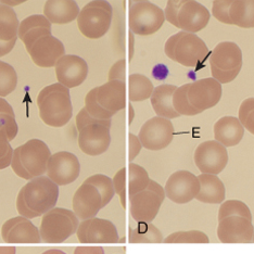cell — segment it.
<instances>
[{
  "label": "cell",
  "mask_w": 254,
  "mask_h": 254,
  "mask_svg": "<svg viewBox=\"0 0 254 254\" xmlns=\"http://www.w3.org/2000/svg\"><path fill=\"white\" fill-rule=\"evenodd\" d=\"M59 199V186L48 176H38L28 181L16 197V210L28 219L43 216L56 207Z\"/></svg>",
  "instance_id": "cell-1"
},
{
  "label": "cell",
  "mask_w": 254,
  "mask_h": 254,
  "mask_svg": "<svg viewBox=\"0 0 254 254\" xmlns=\"http://www.w3.org/2000/svg\"><path fill=\"white\" fill-rule=\"evenodd\" d=\"M39 118L51 127L66 125L73 115L70 89L60 83L46 86L37 97Z\"/></svg>",
  "instance_id": "cell-2"
},
{
  "label": "cell",
  "mask_w": 254,
  "mask_h": 254,
  "mask_svg": "<svg viewBox=\"0 0 254 254\" xmlns=\"http://www.w3.org/2000/svg\"><path fill=\"white\" fill-rule=\"evenodd\" d=\"M79 219L73 211L54 207L43 215L39 233L46 244H61L77 232Z\"/></svg>",
  "instance_id": "cell-3"
},
{
  "label": "cell",
  "mask_w": 254,
  "mask_h": 254,
  "mask_svg": "<svg viewBox=\"0 0 254 254\" xmlns=\"http://www.w3.org/2000/svg\"><path fill=\"white\" fill-rule=\"evenodd\" d=\"M113 8L107 0H92L80 10L77 16L79 32L89 39H99L112 24Z\"/></svg>",
  "instance_id": "cell-4"
},
{
  "label": "cell",
  "mask_w": 254,
  "mask_h": 254,
  "mask_svg": "<svg viewBox=\"0 0 254 254\" xmlns=\"http://www.w3.org/2000/svg\"><path fill=\"white\" fill-rule=\"evenodd\" d=\"M212 77L228 84L238 76L242 67V51L236 43L223 42L215 46L210 56Z\"/></svg>",
  "instance_id": "cell-5"
},
{
  "label": "cell",
  "mask_w": 254,
  "mask_h": 254,
  "mask_svg": "<svg viewBox=\"0 0 254 254\" xmlns=\"http://www.w3.org/2000/svg\"><path fill=\"white\" fill-rule=\"evenodd\" d=\"M165 22L164 11L148 0L130 2L128 9V25L130 31L139 36H149L157 33Z\"/></svg>",
  "instance_id": "cell-6"
},
{
  "label": "cell",
  "mask_w": 254,
  "mask_h": 254,
  "mask_svg": "<svg viewBox=\"0 0 254 254\" xmlns=\"http://www.w3.org/2000/svg\"><path fill=\"white\" fill-rule=\"evenodd\" d=\"M194 164L202 174L218 175L228 164L227 148L216 140H206L195 148Z\"/></svg>",
  "instance_id": "cell-7"
},
{
  "label": "cell",
  "mask_w": 254,
  "mask_h": 254,
  "mask_svg": "<svg viewBox=\"0 0 254 254\" xmlns=\"http://www.w3.org/2000/svg\"><path fill=\"white\" fill-rule=\"evenodd\" d=\"M174 131L171 120L154 117L141 126L138 138L143 148L151 151H159L171 145L174 138Z\"/></svg>",
  "instance_id": "cell-8"
},
{
  "label": "cell",
  "mask_w": 254,
  "mask_h": 254,
  "mask_svg": "<svg viewBox=\"0 0 254 254\" xmlns=\"http://www.w3.org/2000/svg\"><path fill=\"white\" fill-rule=\"evenodd\" d=\"M165 194L176 204H186L197 197L200 191L198 176L189 171H177L169 177L165 184Z\"/></svg>",
  "instance_id": "cell-9"
},
{
  "label": "cell",
  "mask_w": 254,
  "mask_h": 254,
  "mask_svg": "<svg viewBox=\"0 0 254 254\" xmlns=\"http://www.w3.org/2000/svg\"><path fill=\"white\" fill-rule=\"evenodd\" d=\"M210 55L205 43L197 34L182 31L174 50V60L186 67H198Z\"/></svg>",
  "instance_id": "cell-10"
},
{
  "label": "cell",
  "mask_w": 254,
  "mask_h": 254,
  "mask_svg": "<svg viewBox=\"0 0 254 254\" xmlns=\"http://www.w3.org/2000/svg\"><path fill=\"white\" fill-rule=\"evenodd\" d=\"M18 148L20 162L30 180L43 176L47 172V164L51 152L43 140L31 139Z\"/></svg>",
  "instance_id": "cell-11"
},
{
  "label": "cell",
  "mask_w": 254,
  "mask_h": 254,
  "mask_svg": "<svg viewBox=\"0 0 254 254\" xmlns=\"http://www.w3.org/2000/svg\"><path fill=\"white\" fill-rule=\"evenodd\" d=\"M76 233L80 244H117L120 240L115 225L99 217L82 221Z\"/></svg>",
  "instance_id": "cell-12"
},
{
  "label": "cell",
  "mask_w": 254,
  "mask_h": 254,
  "mask_svg": "<svg viewBox=\"0 0 254 254\" xmlns=\"http://www.w3.org/2000/svg\"><path fill=\"white\" fill-rule=\"evenodd\" d=\"M46 173L58 186H66L74 183L79 176V160L76 155L68 151H60L51 154Z\"/></svg>",
  "instance_id": "cell-13"
},
{
  "label": "cell",
  "mask_w": 254,
  "mask_h": 254,
  "mask_svg": "<svg viewBox=\"0 0 254 254\" xmlns=\"http://www.w3.org/2000/svg\"><path fill=\"white\" fill-rule=\"evenodd\" d=\"M222 84L215 78L206 77L190 83L188 99L195 109L204 112L214 108L222 99Z\"/></svg>",
  "instance_id": "cell-14"
},
{
  "label": "cell",
  "mask_w": 254,
  "mask_h": 254,
  "mask_svg": "<svg viewBox=\"0 0 254 254\" xmlns=\"http://www.w3.org/2000/svg\"><path fill=\"white\" fill-rule=\"evenodd\" d=\"M58 83L71 89L82 85L88 76V64L83 58L75 55H64L56 64Z\"/></svg>",
  "instance_id": "cell-15"
},
{
  "label": "cell",
  "mask_w": 254,
  "mask_h": 254,
  "mask_svg": "<svg viewBox=\"0 0 254 254\" xmlns=\"http://www.w3.org/2000/svg\"><path fill=\"white\" fill-rule=\"evenodd\" d=\"M1 237L5 244H39L42 242L39 229L31 219L16 216L4 222L1 227Z\"/></svg>",
  "instance_id": "cell-16"
},
{
  "label": "cell",
  "mask_w": 254,
  "mask_h": 254,
  "mask_svg": "<svg viewBox=\"0 0 254 254\" xmlns=\"http://www.w3.org/2000/svg\"><path fill=\"white\" fill-rule=\"evenodd\" d=\"M254 226L252 221L242 216L225 217L218 222L217 237L223 244H250Z\"/></svg>",
  "instance_id": "cell-17"
},
{
  "label": "cell",
  "mask_w": 254,
  "mask_h": 254,
  "mask_svg": "<svg viewBox=\"0 0 254 254\" xmlns=\"http://www.w3.org/2000/svg\"><path fill=\"white\" fill-rule=\"evenodd\" d=\"M111 143L110 127L101 124L85 126L78 134V147L85 154L97 157L105 153Z\"/></svg>",
  "instance_id": "cell-18"
},
{
  "label": "cell",
  "mask_w": 254,
  "mask_h": 254,
  "mask_svg": "<svg viewBox=\"0 0 254 254\" xmlns=\"http://www.w3.org/2000/svg\"><path fill=\"white\" fill-rule=\"evenodd\" d=\"M73 212L78 219H89L102 209V197L94 185L84 182L73 195Z\"/></svg>",
  "instance_id": "cell-19"
},
{
  "label": "cell",
  "mask_w": 254,
  "mask_h": 254,
  "mask_svg": "<svg viewBox=\"0 0 254 254\" xmlns=\"http://www.w3.org/2000/svg\"><path fill=\"white\" fill-rule=\"evenodd\" d=\"M32 61L39 67L49 68L56 66L58 60L65 55L64 45L53 35L39 38L28 51Z\"/></svg>",
  "instance_id": "cell-20"
},
{
  "label": "cell",
  "mask_w": 254,
  "mask_h": 254,
  "mask_svg": "<svg viewBox=\"0 0 254 254\" xmlns=\"http://www.w3.org/2000/svg\"><path fill=\"white\" fill-rule=\"evenodd\" d=\"M129 202L130 215L137 223H152L164 200L147 188L130 197Z\"/></svg>",
  "instance_id": "cell-21"
},
{
  "label": "cell",
  "mask_w": 254,
  "mask_h": 254,
  "mask_svg": "<svg viewBox=\"0 0 254 254\" xmlns=\"http://www.w3.org/2000/svg\"><path fill=\"white\" fill-rule=\"evenodd\" d=\"M211 13L203 4L195 0H185L178 13L180 28L184 32L195 34L209 24Z\"/></svg>",
  "instance_id": "cell-22"
},
{
  "label": "cell",
  "mask_w": 254,
  "mask_h": 254,
  "mask_svg": "<svg viewBox=\"0 0 254 254\" xmlns=\"http://www.w3.org/2000/svg\"><path fill=\"white\" fill-rule=\"evenodd\" d=\"M127 99V85L121 80H108L97 87V100L110 112L117 113L125 109Z\"/></svg>",
  "instance_id": "cell-23"
},
{
  "label": "cell",
  "mask_w": 254,
  "mask_h": 254,
  "mask_svg": "<svg viewBox=\"0 0 254 254\" xmlns=\"http://www.w3.org/2000/svg\"><path fill=\"white\" fill-rule=\"evenodd\" d=\"M245 127L240 123L238 118L226 115L217 120L213 131L215 140L226 148L239 145L245 136Z\"/></svg>",
  "instance_id": "cell-24"
},
{
  "label": "cell",
  "mask_w": 254,
  "mask_h": 254,
  "mask_svg": "<svg viewBox=\"0 0 254 254\" xmlns=\"http://www.w3.org/2000/svg\"><path fill=\"white\" fill-rule=\"evenodd\" d=\"M79 12L80 9L74 0H48L44 5V15L51 24H67L77 20Z\"/></svg>",
  "instance_id": "cell-25"
},
{
  "label": "cell",
  "mask_w": 254,
  "mask_h": 254,
  "mask_svg": "<svg viewBox=\"0 0 254 254\" xmlns=\"http://www.w3.org/2000/svg\"><path fill=\"white\" fill-rule=\"evenodd\" d=\"M200 182V191L197 199L206 204H221L226 197V188L221 178L217 175L201 174L198 175Z\"/></svg>",
  "instance_id": "cell-26"
},
{
  "label": "cell",
  "mask_w": 254,
  "mask_h": 254,
  "mask_svg": "<svg viewBox=\"0 0 254 254\" xmlns=\"http://www.w3.org/2000/svg\"><path fill=\"white\" fill-rule=\"evenodd\" d=\"M177 87L175 85L163 84L154 87L150 100L157 117L173 120L180 118L181 115L176 112L173 107V95Z\"/></svg>",
  "instance_id": "cell-27"
},
{
  "label": "cell",
  "mask_w": 254,
  "mask_h": 254,
  "mask_svg": "<svg viewBox=\"0 0 254 254\" xmlns=\"http://www.w3.org/2000/svg\"><path fill=\"white\" fill-rule=\"evenodd\" d=\"M232 24L241 28L254 27V0H233L229 9Z\"/></svg>",
  "instance_id": "cell-28"
},
{
  "label": "cell",
  "mask_w": 254,
  "mask_h": 254,
  "mask_svg": "<svg viewBox=\"0 0 254 254\" xmlns=\"http://www.w3.org/2000/svg\"><path fill=\"white\" fill-rule=\"evenodd\" d=\"M154 86L151 80L142 74H131L127 78V90L131 102H140L151 97Z\"/></svg>",
  "instance_id": "cell-29"
},
{
  "label": "cell",
  "mask_w": 254,
  "mask_h": 254,
  "mask_svg": "<svg viewBox=\"0 0 254 254\" xmlns=\"http://www.w3.org/2000/svg\"><path fill=\"white\" fill-rule=\"evenodd\" d=\"M20 22L13 8L0 3V40L10 42L18 38Z\"/></svg>",
  "instance_id": "cell-30"
},
{
  "label": "cell",
  "mask_w": 254,
  "mask_h": 254,
  "mask_svg": "<svg viewBox=\"0 0 254 254\" xmlns=\"http://www.w3.org/2000/svg\"><path fill=\"white\" fill-rule=\"evenodd\" d=\"M163 240L162 233L152 223H138L129 230L130 244H161Z\"/></svg>",
  "instance_id": "cell-31"
},
{
  "label": "cell",
  "mask_w": 254,
  "mask_h": 254,
  "mask_svg": "<svg viewBox=\"0 0 254 254\" xmlns=\"http://www.w3.org/2000/svg\"><path fill=\"white\" fill-rule=\"evenodd\" d=\"M150 176L145 167L130 162L127 166V195H132L147 189Z\"/></svg>",
  "instance_id": "cell-32"
},
{
  "label": "cell",
  "mask_w": 254,
  "mask_h": 254,
  "mask_svg": "<svg viewBox=\"0 0 254 254\" xmlns=\"http://www.w3.org/2000/svg\"><path fill=\"white\" fill-rule=\"evenodd\" d=\"M0 130L4 131L9 141H12L19 132L15 114L10 103L0 97Z\"/></svg>",
  "instance_id": "cell-33"
},
{
  "label": "cell",
  "mask_w": 254,
  "mask_h": 254,
  "mask_svg": "<svg viewBox=\"0 0 254 254\" xmlns=\"http://www.w3.org/2000/svg\"><path fill=\"white\" fill-rule=\"evenodd\" d=\"M190 83L185 84L177 87L174 95H173V107L176 110V112L180 115L185 117H194L202 113L198 109H195L188 99V89Z\"/></svg>",
  "instance_id": "cell-34"
},
{
  "label": "cell",
  "mask_w": 254,
  "mask_h": 254,
  "mask_svg": "<svg viewBox=\"0 0 254 254\" xmlns=\"http://www.w3.org/2000/svg\"><path fill=\"white\" fill-rule=\"evenodd\" d=\"M229 216H242L252 221V213L249 206L245 202L236 199L224 201L223 203H221V206H219L217 215L218 222L222 221L223 218Z\"/></svg>",
  "instance_id": "cell-35"
},
{
  "label": "cell",
  "mask_w": 254,
  "mask_h": 254,
  "mask_svg": "<svg viewBox=\"0 0 254 254\" xmlns=\"http://www.w3.org/2000/svg\"><path fill=\"white\" fill-rule=\"evenodd\" d=\"M18 86V74L12 65L0 60V97H7Z\"/></svg>",
  "instance_id": "cell-36"
},
{
  "label": "cell",
  "mask_w": 254,
  "mask_h": 254,
  "mask_svg": "<svg viewBox=\"0 0 254 254\" xmlns=\"http://www.w3.org/2000/svg\"><path fill=\"white\" fill-rule=\"evenodd\" d=\"M84 182L94 185V186L98 189V191L100 192L102 197V206H107L111 200L113 199L115 194V190L113 186L112 178H110L107 175L103 174H95L92 176H89L87 180Z\"/></svg>",
  "instance_id": "cell-37"
},
{
  "label": "cell",
  "mask_w": 254,
  "mask_h": 254,
  "mask_svg": "<svg viewBox=\"0 0 254 254\" xmlns=\"http://www.w3.org/2000/svg\"><path fill=\"white\" fill-rule=\"evenodd\" d=\"M165 244H209L210 239L206 234L201 230H187L176 232L164 238Z\"/></svg>",
  "instance_id": "cell-38"
},
{
  "label": "cell",
  "mask_w": 254,
  "mask_h": 254,
  "mask_svg": "<svg viewBox=\"0 0 254 254\" xmlns=\"http://www.w3.org/2000/svg\"><path fill=\"white\" fill-rule=\"evenodd\" d=\"M84 108L92 118L98 120H111L113 115H115V113L108 111V110L99 105V102L97 100V87L89 90L88 94L86 95Z\"/></svg>",
  "instance_id": "cell-39"
},
{
  "label": "cell",
  "mask_w": 254,
  "mask_h": 254,
  "mask_svg": "<svg viewBox=\"0 0 254 254\" xmlns=\"http://www.w3.org/2000/svg\"><path fill=\"white\" fill-rule=\"evenodd\" d=\"M36 27H46L51 30V23L43 14H34L27 16L26 19H24L20 23L18 37L21 39L28 31H31L33 28Z\"/></svg>",
  "instance_id": "cell-40"
},
{
  "label": "cell",
  "mask_w": 254,
  "mask_h": 254,
  "mask_svg": "<svg viewBox=\"0 0 254 254\" xmlns=\"http://www.w3.org/2000/svg\"><path fill=\"white\" fill-rule=\"evenodd\" d=\"M112 182L115 193L119 195L121 204H122L124 209H126V199L127 193H128L127 192V167H123V169L118 171L117 174L112 178Z\"/></svg>",
  "instance_id": "cell-41"
},
{
  "label": "cell",
  "mask_w": 254,
  "mask_h": 254,
  "mask_svg": "<svg viewBox=\"0 0 254 254\" xmlns=\"http://www.w3.org/2000/svg\"><path fill=\"white\" fill-rule=\"evenodd\" d=\"M233 0H215L212 5V15L221 23L227 25H233L229 18V9Z\"/></svg>",
  "instance_id": "cell-42"
},
{
  "label": "cell",
  "mask_w": 254,
  "mask_h": 254,
  "mask_svg": "<svg viewBox=\"0 0 254 254\" xmlns=\"http://www.w3.org/2000/svg\"><path fill=\"white\" fill-rule=\"evenodd\" d=\"M13 151L8 139V136L4 131L0 130V170L7 169L11 165L12 161Z\"/></svg>",
  "instance_id": "cell-43"
},
{
  "label": "cell",
  "mask_w": 254,
  "mask_h": 254,
  "mask_svg": "<svg viewBox=\"0 0 254 254\" xmlns=\"http://www.w3.org/2000/svg\"><path fill=\"white\" fill-rule=\"evenodd\" d=\"M90 124H101L111 128V120H98V119L92 118L91 115L86 111V109L83 108L76 115L77 130L78 131L82 130L85 126L90 125Z\"/></svg>",
  "instance_id": "cell-44"
},
{
  "label": "cell",
  "mask_w": 254,
  "mask_h": 254,
  "mask_svg": "<svg viewBox=\"0 0 254 254\" xmlns=\"http://www.w3.org/2000/svg\"><path fill=\"white\" fill-rule=\"evenodd\" d=\"M185 0H169L166 3V7L164 10L165 20L170 22L172 25L180 28V23H178V13L182 5L184 4Z\"/></svg>",
  "instance_id": "cell-45"
},
{
  "label": "cell",
  "mask_w": 254,
  "mask_h": 254,
  "mask_svg": "<svg viewBox=\"0 0 254 254\" xmlns=\"http://www.w3.org/2000/svg\"><path fill=\"white\" fill-rule=\"evenodd\" d=\"M51 35V30L49 28H46V27H36V28H33V30L28 31L24 36L21 38V40L24 44L25 48L28 51L31 50L32 46L35 44L39 38H42L44 36H48Z\"/></svg>",
  "instance_id": "cell-46"
},
{
  "label": "cell",
  "mask_w": 254,
  "mask_h": 254,
  "mask_svg": "<svg viewBox=\"0 0 254 254\" xmlns=\"http://www.w3.org/2000/svg\"><path fill=\"white\" fill-rule=\"evenodd\" d=\"M127 62L125 59H121L115 62L109 71L108 79L109 80H121V82L126 83V72H127Z\"/></svg>",
  "instance_id": "cell-47"
},
{
  "label": "cell",
  "mask_w": 254,
  "mask_h": 254,
  "mask_svg": "<svg viewBox=\"0 0 254 254\" xmlns=\"http://www.w3.org/2000/svg\"><path fill=\"white\" fill-rule=\"evenodd\" d=\"M142 145L139 140L138 136L134 135V134H129L128 135V160L129 162H132L136 158L137 155L140 153L141 151Z\"/></svg>",
  "instance_id": "cell-48"
},
{
  "label": "cell",
  "mask_w": 254,
  "mask_h": 254,
  "mask_svg": "<svg viewBox=\"0 0 254 254\" xmlns=\"http://www.w3.org/2000/svg\"><path fill=\"white\" fill-rule=\"evenodd\" d=\"M254 110V98H247L246 100L241 102L240 108H239V112H238V120L240 121V123L242 124L245 122L246 118Z\"/></svg>",
  "instance_id": "cell-49"
},
{
  "label": "cell",
  "mask_w": 254,
  "mask_h": 254,
  "mask_svg": "<svg viewBox=\"0 0 254 254\" xmlns=\"http://www.w3.org/2000/svg\"><path fill=\"white\" fill-rule=\"evenodd\" d=\"M181 35H182V31L175 34V35L171 36L169 39L166 40L165 46H164V51H165V55L169 57L171 60H174V50H175L176 44L178 42V39H180Z\"/></svg>",
  "instance_id": "cell-50"
},
{
  "label": "cell",
  "mask_w": 254,
  "mask_h": 254,
  "mask_svg": "<svg viewBox=\"0 0 254 254\" xmlns=\"http://www.w3.org/2000/svg\"><path fill=\"white\" fill-rule=\"evenodd\" d=\"M74 254H105L102 247H77Z\"/></svg>",
  "instance_id": "cell-51"
},
{
  "label": "cell",
  "mask_w": 254,
  "mask_h": 254,
  "mask_svg": "<svg viewBox=\"0 0 254 254\" xmlns=\"http://www.w3.org/2000/svg\"><path fill=\"white\" fill-rule=\"evenodd\" d=\"M15 43H16V38L10 40V42H2V40H0V58L10 54L14 48Z\"/></svg>",
  "instance_id": "cell-52"
},
{
  "label": "cell",
  "mask_w": 254,
  "mask_h": 254,
  "mask_svg": "<svg viewBox=\"0 0 254 254\" xmlns=\"http://www.w3.org/2000/svg\"><path fill=\"white\" fill-rule=\"evenodd\" d=\"M147 188L150 189V190H152V191H154L158 195H160V197L162 198L163 200H165V198H166L165 189H164L162 186H161V185H160L158 182L150 180V183H149Z\"/></svg>",
  "instance_id": "cell-53"
},
{
  "label": "cell",
  "mask_w": 254,
  "mask_h": 254,
  "mask_svg": "<svg viewBox=\"0 0 254 254\" xmlns=\"http://www.w3.org/2000/svg\"><path fill=\"white\" fill-rule=\"evenodd\" d=\"M242 125H244L245 129H247L250 132V134H252L254 136V110L251 113H249V115L246 118L245 122L242 123Z\"/></svg>",
  "instance_id": "cell-54"
},
{
  "label": "cell",
  "mask_w": 254,
  "mask_h": 254,
  "mask_svg": "<svg viewBox=\"0 0 254 254\" xmlns=\"http://www.w3.org/2000/svg\"><path fill=\"white\" fill-rule=\"evenodd\" d=\"M24 2H25L24 0H1V1H0V3L8 5V7H10V8H14V7H16V5L22 4Z\"/></svg>",
  "instance_id": "cell-55"
},
{
  "label": "cell",
  "mask_w": 254,
  "mask_h": 254,
  "mask_svg": "<svg viewBox=\"0 0 254 254\" xmlns=\"http://www.w3.org/2000/svg\"><path fill=\"white\" fill-rule=\"evenodd\" d=\"M14 247H0V254H15Z\"/></svg>",
  "instance_id": "cell-56"
},
{
  "label": "cell",
  "mask_w": 254,
  "mask_h": 254,
  "mask_svg": "<svg viewBox=\"0 0 254 254\" xmlns=\"http://www.w3.org/2000/svg\"><path fill=\"white\" fill-rule=\"evenodd\" d=\"M43 254H66V253L61 251V250H58V249H51V250L45 251Z\"/></svg>",
  "instance_id": "cell-57"
},
{
  "label": "cell",
  "mask_w": 254,
  "mask_h": 254,
  "mask_svg": "<svg viewBox=\"0 0 254 254\" xmlns=\"http://www.w3.org/2000/svg\"><path fill=\"white\" fill-rule=\"evenodd\" d=\"M129 112H130V115H129V121H128V123L129 124H131V122H132V119H134V109H132V107L129 105Z\"/></svg>",
  "instance_id": "cell-58"
},
{
  "label": "cell",
  "mask_w": 254,
  "mask_h": 254,
  "mask_svg": "<svg viewBox=\"0 0 254 254\" xmlns=\"http://www.w3.org/2000/svg\"><path fill=\"white\" fill-rule=\"evenodd\" d=\"M252 242H254V230H253V237H252Z\"/></svg>",
  "instance_id": "cell-59"
}]
</instances>
